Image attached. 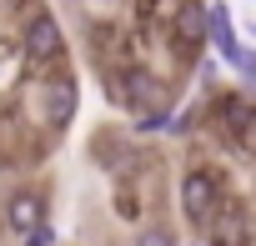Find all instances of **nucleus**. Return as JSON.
Wrapping results in <instances>:
<instances>
[{"label": "nucleus", "instance_id": "423d86ee", "mask_svg": "<svg viewBox=\"0 0 256 246\" xmlns=\"http://www.w3.org/2000/svg\"><path fill=\"white\" fill-rule=\"evenodd\" d=\"M110 96H120L131 110H151V106L161 100V86H156L146 70H120V80L110 86Z\"/></svg>", "mask_w": 256, "mask_h": 246}, {"label": "nucleus", "instance_id": "0eeeda50", "mask_svg": "<svg viewBox=\"0 0 256 246\" xmlns=\"http://www.w3.org/2000/svg\"><path fill=\"white\" fill-rule=\"evenodd\" d=\"M216 120H221V136H226L231 146H241V141H246V131L256 126V106H246V100L226 96V100H216Z\"/></svg>", "mask_w": 256, "mask_h": 246}, {"label": "nucleus", "instance_id": "7ed1b4c3", "mask_svg": "<svg viewBox=\"0 0 256 246\" xmlns=\"http://www.w3.org/2000/svg\"><path fill=\"white\" fill-rule=\"evenodd\" d=\"M6 226L26 241L36 226H46V191H36V186H20V191H10L6 196Z\"/></svg>", "mask_w": 256, "mask_h": 246}, {"label": "nucleus", "instance_id": "f8f14e48", "mask_svg": "<svg viewBox=\"0 0 256 246\" xmlns=\"http://www.w3.org/2000/svg\"><path fill=\"white\" fill-rule=\"evenodd\" d=\"M50 241H56V236H50V226H36V231L26 236V246H50Z\"/></svg>", "mask_w": 256, "mask_h": 246}, {"label": "nucleus", "instance_id": "f257e3e1", "mask_svg": "<svg viewBox=\"0 0 256 246\" xmlns=\"http://www.w3.org/2000/svg\"><path fill=\"white\" fill-rule=\"evenodd\" d=\"M221 176L216 171H206V166H191L186 176H181V216L191 221V226H211L216 221V211H221Z\"/></svg>", "mask_w": 256, "mask_h": 246}, {"label": "nucleus", "instance_id": "1a4fd4ad", "mask_svg": "<svg viewBox=\"0 0 256 246\" xmlns=\"http://www.w3.org/2000/svg\"><path fill=\"white\" fill-rule=\"evenodd\" d=\"M211 46L221 50V60H231L236 46H241L236 30H231V10H226V6H211Z\"/></svg>", "mask_w": 256, "mask_h": 246}, {"label": "nucleus", "instance_id": "f03ea898", "mask_svg": "<svg viewBox=\"0 0 256 246\" xmlns=\"http://www.w3.org/2000/svg\"><path fill=\"white\" fill-rule=\"evenodd\" d=\"M20 46H26V56H30L36 66H56V60L66 56V30H60L50 16H30L26 30H20Z\"/></svg>", "mask_w": 256, "mask_h": 246}, {"label": "nucleus", "instance_id": "6e6552de", "mask_svg": "<svg viewBox=\"0 0 256 246\" xmlns=\"http://www.w3.org/2000/svg\"><path fill=\"white\" fill-rule=\"evenodd\" d=\"M206 231H211V246H246V211L221 201V211H216V221Z\"/></svg>", "mask_w": 256, "mask_h": 246}, {"label": "nucleus", "instance_id": "9d476101", "mask_svg": "<svg viewBox=\"0 0 256 246\" xmlns=\"http://www.w3.org/2000/svg\"><path fill=\"white\" fill-rule=\"evenodd\" d=\"M226 66H236V70H241V80H246V86H256V46H236V56H231Z\"/></svg>", "mask_w": 256, "mask_h": 246}, {"label": "nucleus", "instance_id": "9b49d317", "mask_svg": "<svg viewBox=\"0 0 256 246\" xmlns=\"http://www.w3.org/2000/svg\"><path fill=\"white\" fill-rule=\"evenodd\" d=\"M131 246H176V236H171L166 226H146V231H136Z\"/></svg>", "mask_w": 256, "mask_h": 246}, {"label": "nucleus", "instance_id": "20e7f679", "mask_svg": "<svg viewBox=\"0 0 256 246\" xmlns=\"http://www.w3.org/2000/svg\"><path fill=\"white\" fill-rule=\"evenodd\" d=\"M46 120L56 131H66L70 120H76V106H80V86H76V76H50L46 80Z\"/></svg>", "mask_w": 256, "mask_h": 246}, {"label": "nucleus", "instance_id": "39448f33", "mask_svg": "<svg viewBox=\"0 0 256 246\" xmlns=\"http://www.w3.org/2000/svg\"><path fill=\"white\" fill-rule=\"evenodd\" d=\"M206 40H211V6L186 0L181 16H176V50H181V56H196Z\"/></svg>", "mask_w": 256, "mask_h": 246}]
</instances>
